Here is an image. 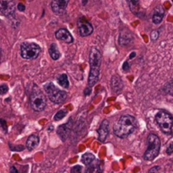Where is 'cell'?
Returning <instances> with one entry per match:
<instances>
[{"label": "cell", "instance_id": "1", "mask_svg": "<svg viewBox=\"0 0 173 173\" xmlns=\"http://www.w3.org/2000/svg\"><path fill=\"white\" fill-rule=\"evenodd\" d=\"M137 127L135 117L131 115L122 116L113 126V132L117 137L125 139L129 137Z\"/></svg>", "mask_w": 173, "mask_h": 173}, {"label": "cell", "instance_id": "2", "mask_svg": "<svg viewBox=\"0 0 173 173\" xmlns=\"http://www.w3.org/2000/svg\"><path fill=\"white\" fill-rule=\"evenodd\" d=\"M90 74L88 78V85L94 86L99 80L101 66V54L96 47H92L90 51Z\"/></svg>", "mask_w": 173, "mask_h": 173}, {"label": "cell", "instance_id": "3", "mask_svg": "<svg viewBox=\"0 0 173 173\" xmlns=\"http://www.w3.org/2000/svg\"><path fill=\"white\" fill-rule=\"evenodd\" d=\"M147 142H148V149H146L144 155V159L145 161H152L158 156L160 153L161 140L156 134L149 133L147 138Z\"/></svg>", "mask_w": 173, "mask_h": 173}, {"label": "cell", "instance_id": "4", "mask_svg": "<svg viewBox=\"0 0 173 173\" xmlns=\"http://www.w3.org/2000/svg\"><path fill=\"white\" fill-rule=\"evenodd\" d=\"M155 118L163 133L168 135L173 133V117L171 114L165 111H159Z\"/></svg>", "mask_w": 173, "mask_h": 173}, {"label": "cell", "instance_id": "5", "mask_svg": "<svg viewBox=\"0 0 173 173\" xmlns=\"http://www.w3.org/2000/svg\"><path fill=\"white\" fill-rule=\"evenodd\" d=\"M45 91L47 94L50 101L55 104H61L64 102L67 98V93L61 90L52 82H47L44 85Z\"/></svg>", "mask_w": 173, "mask_h": 173}, {"label": "cell", "instance_id": "6", "mask_svg": "<svg viewBox=\"0 0 173 173\" xmlns=\"http://www.w3.org/2000/svg\"><path fill=\"white\" fill-rule=\"evenodd\" d=\"M30 106L35 112H41L46 108L47 98L38 88L34 89L30 96Z\"/></svg>", "mask_w": 173, "mask_h": 173}, {"label": "cell", "instance_id": "7", "mask_svg": "<svg viewBox=\"0 0 173 173\" xmlns=\"http://www.w3.org/2000/svg\"><path fill=\"white\" fill-rule=\"evenodd\" d=\"M41 53V47L33 42H23L20 45V55L26 60L36 59Z\"/></svg>", "mask_w": 173, "mask_h": 173}, {"label": "cell", "instance_id": "8", "mask_svg": "<svg viewBox=\"0 0 173 173\" xmlns=\"http://www.w3.org/2000/svg\"><path fill=\"white\" fill-rule=\"evenodd\" d=\"M0 11L5 17L13 19L15 13V4L14 0H0Z\"/></svg>", "mask_w": 173, "mask_h": 173}, {"label": "cell", "instance_id": "9", "mask_svg": "<svg viewBox=\"0 0 173 173\" xmlns=\"http://www.w3.org/2000/svg\"><path fill=\"white\" fill-rule=\"evenodd\" d=\"M78 30L80 35L83 37H85L91 35L94 29L91 24L85 20V17H81L78 20Z\"/></svg>", "mask_w": 173, "mask_h": 173}, {"label": "cell", "instance_id": "10", "mask_svg": "<svg viewBox=\"0 0 173 173\" xmlns=\"http://www.w3.org/2000/svg\"><path fill=\"white\" fill-rule=\"evenodd\" d=\"M69 0H52L51 8L54 14L62 15L65 12Z\"/></svg>", "mask_w": 173, "mask_h": 173}, {"label": "cell", "instance_id": "11", "mask_svg": "<svg viewBox=\"0 0 173 173\" xmlns=\"http://www.w3.org/2000/svg\"><path fill=\"white\" fill-rule=\"evenodd\" d=\"M98 133V139L101 143H104L107 139L109 134V122L106 119H104L101 122L99 129L97 130Z\"/></svg>", "mask_w": 173, "mask_h": 173}, {"label": "cell", "instance_id": "12", "mask_svg": "<svg viewBox=\"0 0 173 173\" xmlns=\"http://www.w3.org/2000/svg\"><path fill=\"white\" fill-rule=\"evenodd\" d=\"M55 36L57 40L62 41L66 43H72L73 41V38L71 33L64 28L59 29L58 31H57L55 33Z\"/></svg>", "mask_w": 173, "mask_h": 173}, {"label": "cell", "instance_id": "13", "mask_svg": "<svg viewBox=\"0 0 173 173\" xmlns=\"http://www.w3.org/2000/svg\"><path fill=\"white\" fill-rule=\"evenodd\" d=\"M164 15H165V8H163L161 5L157 6L154 9L153 15H152V22L155 24H161L163 18H164Z\"/></svg>", "mask_w": 173, "mask_h": 173}, {"label": "cell", "instance_id": "14", "mask_svg": "<svg viewBox=\"0 0 173 173\" xmlns=\"http://www.w3.org/2000/svg\"><path fill=\"white\" fill-rule=\"evenodd\" d=\"M111 87L113 92L119 93L123 88V83L118 75H113L111 80Z\"/></svg>", "mask_w": 173, "mask_h": 173}, {"label": "cell", "instance_id": "15", "mask_svg": "<svg viewBox=\"0 0 173 173\" xmlns=\"http://www.w3.org/2000/svg\"><path fill=\"white\" fill-rule=\"evenodd\" d=\"M39 142H40V139L38 137V135L32 134V135L29 136L27 140H26V144H25L26 149L30 150V151L35 149L39 145Z\"/></svg>", "mask_w": 173, "mask_h": 173}, {"label": "cell", "instance_id": "16", "mask_svg": "<svg viewBox=\"0 0 173 173\" xmlns=\"http://www.w3.org/2000/svg\"><path fill=\"white\" fill-rule=\"evenodd\" d=\"M69 124H64L60 126L58 129H57V134L59 135V137L62 139V140L65 141L68 138L69 135V131H70V127H68Z\"/></svg>", "mask_w": 173, "mask_h": 173}, {"label": "cell", "instance_id": "17", "mask_svg": "<svg viewBox=\"0 0 173 173\" xmlns=\"http://www.w3.org/2000/svg\"><path fill=\"white\" fill-rule=\"evenodd\" d=\"M81 161L84 165L89 166V165H92L93 163H95L96 156L91 153H85L81 157Z\"/></svg>", "mask_w": 173, "mask_h": 173}, {"label": "cell", "instance_id": "18", "mask_svg": "<svg viewBox=\"0 0 173 173\" xmlns=\"http://www.w3.org/2000/svg\"><path fill=\"white\" fill-rule=\"evenodd\" d=\"M49 54L53 60H57L61 57V53L58 50L57 46L55 43H52L49 47Z\"/></svg>", "mask_w": 173, "mask_h": 173}, {"label": "cell", "instance_id": "19", "mask_svg": "<svg viewBox=\"0 0 173 173\" xmlns=\"http://www.w3.org/2000/svg\"><path fill=\"white\" fill-rule=\"evenodd\" d=\"M57 83L65 89H68L69 86V78L68 75L66 73H62L61 75L58 76L57 78Z\"/></svg>", "mask_w": 173, "mask_h": 173}, {"label": "cell", "instance_id": "20", "mask_svg": "<svg viewBox=\"0 0 173 173\" xmlns=\"http://www.w3.org/2000/svg\"><path fill=\"white\" fill-rule=\"evenodd\" d=\"M129 8L133 14H137L139 8V0H127Z\"/></svg>", "mask_w": 173, "mask_h": 173}, {"label": "cell", "instance_id": "21", "mask_svg": "<svg viewBox=\"0 0 173 173\" xmlns=\"http://www.w3.org/2000/svg\"><path fill=\"white\" fill-rule=\"evenodd\" d=\"M132 40V37L129 36L128 34H122L119 36V44L121 46H125V45H128L130 42V41Z\"/></svg>", "mask_w": 173, "mask_h": 173}, {"label": "cell", "instance_id": "22", "mask_svg": "<svg viewBox=\"0 0 173 173\" xmlns=\"http://www.w3.org/2000/svg\"><path fill=\"white\" fill-rule=\"evenodd\" d=\"M66 115H67V111H66V110H60V111H58V112L55 114L53 119H54L55 121H58V120L63 119Z\"/></svg>", "mask_w": 173, "mask_h": 173}, {"label": "cell", "instance_id": "23", "mask_svg": "<svg viewBox=\"0 0 173 173\" xmlns=\"http://www.w3.org/2000/svg\"><path fill=\"white\" fill-rule=\"evenodd\" d=\"M164 90L165 92L168 93L170 95H172L173 96V80L168 82L166 85L164 86Z\"/></svg>", "mask_w": 173, "mask_h": 173}, {"label": "cell", "instance_id": "24", "mask_svg": "<svg viewBox=\"0 0 173 173\" xmlns=\"http://www.w3.org/2000/svg\"><path fill=\"white\" fill-rule=\"evenodd\" d=\"M158 37H159V32L157 31H153L151 34H150V38H151V40L152 41H155L158 39Z\"/></svg>", "mask_w": 173, "mask_h": 173}, {"label": "cell", "instance_id": "25", "mask_svg": "<svg viewBox=\"0 0 173 173\" xmlns=\"http://www.w3.org/2000/svg\"><path fill=\"white\" fill-rule=\"evenodd\" d=\"M8 87L6 85H2L0 86V91H1V95H4L5 93L8 92Z\"/></svg>", "mask_w": 173, "mask_h": 173}, {"label": "cell", "instance_id": "26", "mask_svg": "<svg viewBox=\"0 0 173 173\" xmlns=\"http://www.w3.org/2000/svg\"><path fill=\"white\" fill-rule=\"evenodd\" d=\"M81 171H82V167H81L80 165H75V166H73L72 169H71V172H80Z\"/></svg>", "mask_w": 173, "mask_h": 173}, {"label": "cell", "instance_id": "27", "mask_svg": "<svg viewBox=\"0 0 173 173\" xmlns=\"http://www.w3.org/2000/svg\"><path fill=\"white\" fill-rule=\"evenodd\" d=\"M166 153L168 155H171V154L173 153V142H171L166 148Z\"/></svg>", "mask_w": 173, "mask_h": 173}, {"label": "cell", "instance_id": "28", "mask_svg": "<svg viewBox=\"0 0 173 173\" xmlns=\"http://www.w3.org/2000/svg\"><path fill=\"white\" fill-rule=\"evenodd\" d=\"M129 69H130V66H129V64L128 61H126L123 63V64H122V70L123 71H129Z\"/></svg>", "mask_w": 173, "mask_h": 173}, {"label": "cell", "instance_id": "29", "mask_svg": "<svg viewBox=\"0 0 173 173\" xmlns=\"http://www.w3.org/2000/svg\"><path fill=\"white\" fill-rule=\"evenodd\" d=\"M17 8L20 12H24V10H25V6L23 4L20 3V4H18V5H17Z\"/></svg>", "mask_w": 173, "mask_h": 173}, {"label": "cell", "instance_id": "30", "mask_svg": "<svg viewBox=\"0 0 173 173\" xmlns=\"http://www.w3.org/2000/svg\"><path fill=\"white\" fill-rule=\"evenodd\" d=\"M1 124H2V128H3V129L4 130V132H7L8 128H7V123H6L5 120H4V119H1Z\"/></svg>", "mask_w": 173, "mask_h": 173}, {"label": "cell", "instance_id": "31", "mask_svg": "<svg viewBox=\"0 0 173 173\" xmlns=\"http://www.w3.org/2000/svg\"><path fill=\"white\" fill-rule=\"evenodd\" d=\"M90 93H91V86L89 85L88 87L85 88L84 94H85V96H89V95H90Z\"/></svg>", "mask_w": 173, "mask_h": 173}, {"label": "cell", "instance_id": "32", "mask_svg": "<svg viewBox=\"0 0 173 173\" xmlns=\"http://www.w3.org/2000/svg\"><path fill=\"white\" fill-rule=\"evenodd\" d=\"M159 170H160V166L159 165H156V166H154L153 168H151V169L149 170V172H153V171H159Z\"/></svg>", "mask_w": 173, "mask_h": 173}, {"label": "cell", "instance_id": "33", "mask_svg": "<svg viewBox=\"0 0 173 173\" xmlns=\"http://www.w3.org/2000/svg\"><path fill=\"white\" fill-rule=\"evenodd\" d=\"M10 172L12 173V172H15V173H17L18 172V170L15 168V166H11V168H10Z\"/></svg>", "mask_w": 173, "mask_h": 173}, {"label": "cell", "instance_id": "34", "mask_svg": "<svg viewBox=\"0 0 173 173\" xmlns=\"http://www.w3.org/2000/svg\"><path fill=\"white\" fill-rule=\"evenodd\" d=\"M135 56H136V53H135V52H131V54L129 55V58H130V59H133V57H134Z\"/></svg>", "mask_w": 173, "mask_h": 173}, {"label": "cell", "instance_id": "35", "mask_svg": "<svg viewBox=\"0 0 173 173\" xmlns=\"http://www.w3.org/2000/svg\"><path fill=\"white\" fill-rule=\"evenodd\" d=\"M88 1L89 0H81V2H82V4H83V5H85V4H87Z\"/></svg>", "mask_w": 173, "mask_h": 173}, {"label": "cell", "instance_id": "36", "mask_svg": "<svg viewBox=\"0 0 173 173\" xmlns=\"http://www.w3.org/2000/svg\"><path fill=\"white\" fill-rule=\"evenodd\" d=\"M172 2H173V0H172Z\"/></svg>", "mask_w": 173, "mask_h": 173}]
</instances>
